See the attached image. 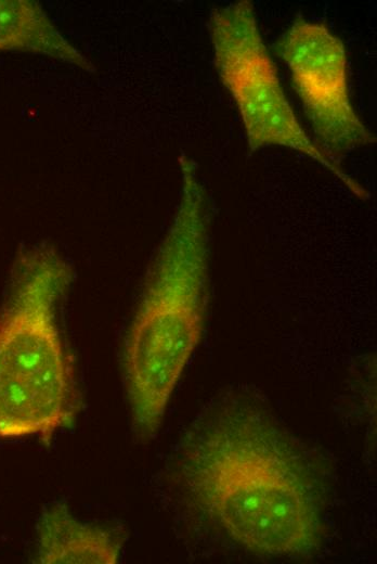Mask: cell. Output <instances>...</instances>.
I'll return each instance as SVG.
<instances>
[{
  "label": "cell",
  "instance_id": "cell-2",
  "mask_svg": "<svg viewBox=\"0 0 377 564\" xmlns=\"http://www.w3.org/2000/svg\"><path fill=\"white\" fill-rule=\"evenodd\" d=\"M181 190L172 221L147 270L123 349L134 426L157 430L197 347L209 294L210 203L195 162L179 157Z\"/></svg>",
  "mask_w": 377,
  "mask_h": 564
},
{
  "label": "cell",
  "instance_id": "cell-7",
  "mask_svg": "<svg viewBox=\"0 0 377 564\" xmlns=\"http://www.w3.org/2000/svg\"><path fill=\"white\" fill-rule=\"evenodd\" d=\"M1 51L40 54L95 72L94 64L61 34L40 3L31 0H0Z\"/></svg>",
  "mask_w": 377,
  "mask_h": 564
},
{
  "label": "cell",
  "instance_id": "cell-3",
  "mask_svg": "<svg viewBox=\"0 0 377 564\" xmlns=\"http://www.w3.org/2000/svg\"><path fill=\"white\" fill-rule=\"evenodd\" d=\"M73 268L51 244L23 248L0 309V438L53 436L80 409L74 357L58 321Z\"/></svg>",
  "mask_w": 377,
  "mask_h": 564
},
{
  "label": "cell",
  "instance_id": "cell-4",
  "mask_svg": "<svg viewBox=\"0 0 377 564\" xmlns=\"http://www.w3.org/2000/svg\"><path fill=\"white\" fill-rule=\"evenodd\" d=\"M209 36L218 77L238 111L250 152L288 148L330 171L355 196L367 191L330 161L302 128L260 31L253 3L237 0L211 10Z\"/></svg>",
  "mask_w": 377,
  "mask_h": 564
},
{
  "label": "cell",
  "instance_id": "cell-6",
  "mask_svg": "<svg viewBox=\"0 0 377 564\" xmlns=\"http://www.w3.org/2000/svg\"><path fill=\"white\" fill-rule=\"evenodd\" d=\"M123 539L107 528L78 521L64 503H53L41 514L37 557L41 564H115Z\"/></svg>",
  "mask_w": 377,
  "mask_h": 564
},
{
  "label": "cell",
  "instance_id": "cell-1",
  "mask_svg": "<svg viewBox=\"0 0 377 564\" xmlns=\"http://www.w3.org/2000/svg\"><path fill=\"white\" fill-rule=\"evenodd\" d=\"M182 475L199 510L247 551L303 557L318 550V479L255 394L232 390L212 405L185 447Z\"/></svg>",
  "mask_w": 377,
  "mask_h": 564
},
{
  "label": "cell",
  "instance_id": "cell-5",
  "mask_svg": "<svg viewBox=\"0 0 377 564\" xmlns=\"http://www.w3.org/2000/svg\"><path fill=\"white\" fill-rule=\"evenodd\" d=\"M274 51L288 68L314 143L330 161L340 166L346 155L376 142L351 101L344 43L325 23L297 16Z\"/></svg>",
  "mask_w": 377,
  "mask_h": 564
}]
</instances>
